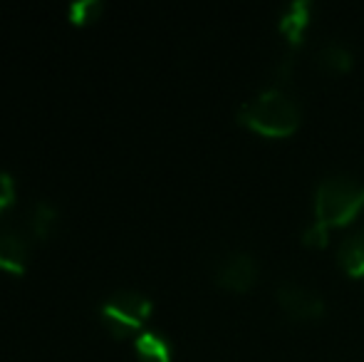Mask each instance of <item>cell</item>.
Instances as JSON below:
<instances>
[{"mask_svg": "<svg viewBox=\"0 0 364 362\" xmlns=\"http://www.w3.org/2000/svg\"><path fill=\"white\" fill-rule=\"evenodd\" d=\"M302 112L295 97L283 87H268L243 102L238 122L263 137H290L300 127Z\"/></svg>", "mask_w": 364, "mask_h": 362, "instance_id": "6da1fadb", "label": "cell"}, {"mask_svg": "<svg viewBox=\"0 0 364 362\" xmlns=\"http://www.w3.org/2000/svg\"><path fill=\"white\" fill-rule=\"evenodd\" d=\"M364 206V183L352 176H327L315 191V221L327 228L352 221Z\"/></svg>", "mask_w": 364, "mask_h": 362, "instance_id": "7a4b0ae2", "label": "cell"}, {"mask_svg": "<svg viewBox=\"0 0 364 362\" xmlns=\"http://www.w3.org/2000/svg\"><path fill=\"white\" fill-rule=\"evenodd\" d=\"M149 313L151 300L139 290H117L100 305L102 320L114 335H129L132 330H139L146 323Z\"/></svg>", "mask_w": 364, "mask_h": 362, "instance_id": "3957f363", "label": "cell"}, {"mask_svg": "<svg viewBox=\"0 0 364 362\" xmlns=\"http://www.w3.org/2000/svg\"><path fill=\"white\" fill-rule=\"evenodd\" d=\"M275 295H278L280 308L285 310L290 320L312 323V320H320L325 315V300L310 285H302L297 280H285V283L278 285Z\"/></svg>", "mask_w": 364, "mask_h": 362, "instance_id": "277c9868", "label": "cell"}, {"mask_svg": "<svg viewBox=\"0 0 364 362\" xmlns=\"http://www.w3.org/2000/svg\"><path fill=\"white\" fill-rule=\"evenodd\" d=\"M258 261L245 251H233L223 256L216 266V283L220 288L230 290V293H248L255 283H258Z\"/></svg>", "mask_w": 364, "mask_h": 362, "instance_id": "5b68a950", "label": "cell"}, {"mask_svg": "<svg viewBox=\"0 0 364 362\" xmlns=\"http://www.w3.org/2000/svg\"><path fill=\"white\" fill-rule=\"evenodd\" d=\"M30 246L15 228H0V268L13 273H23L28 266Z\"/></svg>", "mask_w": 364, "mask_h": 362, "instance_id": "8992f818", "label": "cell"}, {"mask_svg": "<svg viewBox=\"0 0 364 362\" xmlns=\"http://www.w3.org/2000/svg\"><path fill=\"white\" fill-rule=\"evenodd\" d=\"M310 18H312V5L307 0H295V3H290L283 10V15H280V33L288 38L292 48L302 43L307 25H310Z\"/></svg>", "mask_w": 364, "mask_h": 362, "instance_id": "52a82bcc", "label": "cell"}, {"mask_svg": "<svg viewBox=\"0 0 364 362\" xmlns=\"http://www.w3.org/2000/svg\"><path fill=\"white\" fill-rule=\"evenodd\" d=\"M340 266L345 268L352 278H364V226L342 241L340 246Z\"/></svg>", "mask_w": 364, "mask_h": 362, "instance_id": "ba28073f", "label": "cell"}, {"mask_svg": "<svg viewBox=\"0 0 364 362\" xmlns=\"http://www.w3.org/2000/svg\"><path fill=\"white\" fill-rule=\"evenodd\" d=\"M58 223V206L48 198H38L28 208V228L35 238H48Z\"/></svg>", "mask_w": 364, "mask_h": 362, "instance_id": "9c48e42d", "label": "cell"}, {"mask_svg": "<svg viewBox=\"0 0 364 362\" xmlns=\"http://www.w3.org/2000/svg\"><path fill=\"white\" fill-rule=\"evenodd\" d=\"M134 350L144 362H171V343L164 338L161 333H154V330H144V333L136 335Z\"/></svg>", "mask_w": 364, "mask_h": 362, "instance_id": "30bf717a", "label": "cell"}, {"mask_svg": "<svg viewBox=\"0 0 364 362\" xmlns=\"http://www.w3.org/2000/svg\"><path fill=\"white\" fill-rule=\"evenodd\" d=\"M317 60L332 75H345L355 65V55H352L350 45L340 43V40H330V43L322 45L320 53H317Z\"/></svg>", "mask_w": 364, "mask_h": 362, "instance_id": "8fae6325", "label": "cell"}, {"mask_svg": "<svg viewBox=\"0 0 364 362\" xmlns=\"http://www.w3.org/2000/svg\"><path fill=\"white\" fill-rule=\"evenodd\" d=\"M102 8H105L102 0H75V3H70L68 15L73 23H92L100 18Z\"/></svg>", "mask_w": 364, "mask_h": 362, "instance_id": "7c38bea8", "label": "cell"}, {"mask_svg": "<svg viewBox=\"0 0 364 362\" xmlns=\"http://www.w3.org/2000/svg\"><path fill=\"white\" fill-rule=\"evenodd\" d=\"M327 236H330V228L322 226V223L312 221L310 226L305 228V236H302V243L310 248H322L327 246Z\"/></svg>", "mask_w": 364, "mask_h": 362, "instance_id": "4fadbf2b", "label": "cell"}, {"mask_svg": "<svg viewBox=\"0 0 364 362\" xmlns=\"http://www.w3.org/2000/svg\"><path fill=\"white\" fill-rule=\"evenodd\" d=\"M13 198H15V181H13V176H10L8 171L0 169V213H3V208L8 206Z\"/></svg>", "mask_w": 364, "mask_h": 362, "instance_id": "5bb4252c", "label": "cell"}]
</instances>
